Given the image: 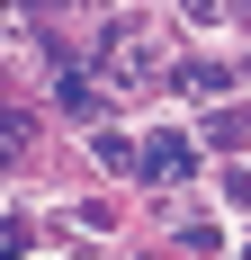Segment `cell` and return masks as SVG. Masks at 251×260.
Returning <instances> with one entry per match:
<instances>
[{"label": "cell", "instance_id": "obj_1", "mask_svg": "<svg viewBox=\"0 0 251 260\" xmlns=\"http://www.w3.org/2000/svg\"><path fill=\"white\" fill-rule=\"evenodd\" d=\"M152 63H162V36H152L144 18H125V27H108V45H99V81L108 90H152Z\"/></svg>", "mask_w": 251, "mask_h": 260}, {"label": "cell", "instance_id": "obj_2", "mask_svg": "<svg viewBox=\"0 0 251 260\" xmlns=\"http://www.w3.org/2000/svg\"><path fill=\"white\" fill-rule=\"evenodd\" d=\"M144 171L152 180H189V171H198V144H189V135H162V144H144Z\"/></svg>", "mask_w": 251, "mask_h": 260}, {"label": "cell", "instance_id": "obj_3", "mask_svg": "<svg viewBox=\"0 0 251 260\" xmlns=\"http://www.w3.org/2000/svg\"><path fill=\"white\" fill-rule=\"evenodd\" d=\"M233 81H242V63H179V90H198V99H225Z\"/></svg>", "mask_w": 251, "mask_h": 260}, {"label": "cell", "instance_id": "obj_4", "mask_svg": "<svg viewBox=\"0 0 251 260\" xmlns=\"http://www.w3.org/2000/svg\"><path fill=\"white\" fill-rule=\"evenodd\" d=\"M18 153H27V117H18V108H0V171H9Z\"/></svg>", "mask_w": 251, "mask_h": 260}, {"label": "cell", "instance_id": "obj_5", "mask_svg": "<svg viewBox=\"0 0 251 260\" xmlns=\"http://www.w3.org/2000/svg\"><path fill=\"white\" fill-rule=\"evenodd\" d=\"M99 161H108V171H144V144H125V135H99Z\"/></svg>", "mask_w": 251, "mask_h": 260}, {"label": "cell", "instance_id": "obj_6", "mask_svg": "<svg viewBox=\"0 0 251 260\" xmlns=\"http://www.w3.org/2000/svg\"><path fill=\"white\" fill-rule=\"evenodd\" d=\"M27 242H36V224H27V215H0V260H18Z\"/></svg>", "mask_w": 251, "mask_h": 260}, {"label": "cell", "instance_id": "obj_7", "mask_svg": "<svg viewBox=\"0 0 251 260\" xmlns=\"http://www.w3.org/2000/svg\"><path fill=\"white\" fill-rule=\"evenodd\" d=\"M215 9H225V0H179V18H215Z\"/></svg>", "mask_w": 251, "mask_h": 260}]
</instances>
